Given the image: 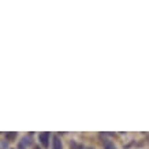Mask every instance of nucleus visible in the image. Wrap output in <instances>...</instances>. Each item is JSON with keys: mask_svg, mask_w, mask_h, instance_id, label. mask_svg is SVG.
Returning <instances> with one entry per match:
<instances>
[{"mask_svg": "<svg viewBox=\"0 0 149 149\" xmlns=\"http://www.w3.org/2000/svg\"><path fill=\"white\" fill-rule=\"evenodd\" d=\"M38 139H40V142H41V145L44 148H48V145H49V142H48V139H49V133H40Z\"/></svg>", "mask_w": 149, "mask_h": 149, "instance_id": "f257e3e1", "label": "nucleus"}, {"mask_svg": "<svg viewBox=\"0 0 149 149\" xmlns=\"http://www.w3.org/2000/svg\"><path fill=\"white\" fill-rule=\"evenodd\" d=\"M52 149H62V142H60V139L57 138V137L53 138V146H52Z\"/></svg>", "mask_w": 149, "mask_h": 149, "instance_id": "f03ea898", "label": "nucleus"}, {"mask_svg": "<svg viewBox=\"0 0 149 149\" xmlns=\"http://www.w3.org/2000/svg\"><path fill=\"white\" fill-rule=\"evenodd\" d=\"M5 138L8 139V141H14V139L16 138V133H11V131H8V133H5Z\"/></svg>", "mask_w": 149, "mask_h": 149, "instance_id": "7ed1b4c3", "label": "nucleus"}, {"mask_svg": "<svg viewBox=\"0 0 149 149\" xmlns=\"http://www.w3.org/2000/svg\"><path fill=\"white\" fill-rule=\"evenodd\" d=\"M104 148L105 149H116L115 145H113L111 141H104Z\"/></svg>", "mask_w": 149, "mask_h": 149, "instance_id": "20e7f679", "label": "nucleus"}, {"mask_svg": "<svg viewBox=\"0 0 149 149\" xmlns=\"http://www.w3.org/2000/svg\"><path fill=\"white\" fill-rule=\"evenodd\" d=\"M70 146H71V149H83L82 145H78L77 142H74V141H72L71 144H70Z\"/></svg>", "mask_w": 149, "mask_h": 149, "instance_id": "39448f33", "label": "nucleus"}, {"mask_svg": "<svg viewBox=\"0 0 149 149\" xmlns=\"http://www.w3.org/2000/svg\"><path fill=\"white\" fill-rule=\"evenodd\" d=\"M18 149H25V146H23V144H19V148Z\"/></svg>", "mask_w": 149, "mask_h": 149, "instance_id": "423d86ee", "label": "nucleus"}, {"mask_svg": "<svg viewBox=\"0 0 149 149\" xmlns=\"http://www.w3.org/2000/svg\"><path fill=\"white\" fill-rule=\"evenodd\" d=\"M36 149H40V148H38V146H36Z\"/></svg>", "mask_w": 149, "mask_h": 149, "instance_id": "0eeeda50", "label": "nucleus"}, {"mask_svg": "<svg viewBox=\"0 0 149 149\" xmlns=\"http://www.w3.org/2000/svg\"><path fill=\"white\" fill-rule=\"evenodd\" d=\"M148 139H149V134H148Z\"/></svg>", "mask_w": 149, "mask_h": 149, "instance_id": "6e6552de", "label": "nucleus"}, {"mask_svg": "<svg viewBox=\"0 0 149 149\" xmlns=\"http://www.w3.org/2000/svg\"><path fill=\"white\" fill-rule=\"evenodd\" d=\"M87 149H92V148H87Z\"/></svg>", "mask_w": 149, "mask_h": 149, "instance_id": "1a4fd4ad", "label": "nucleus"}]
</instances>
